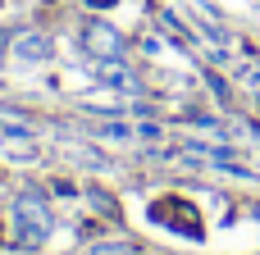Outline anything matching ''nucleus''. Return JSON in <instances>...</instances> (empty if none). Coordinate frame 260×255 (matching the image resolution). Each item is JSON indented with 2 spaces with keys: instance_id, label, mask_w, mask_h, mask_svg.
Returning <instances> with one entry per match:
<instances>
[{
  "instance_id": "6",
  "label": "nucleus",
  "mask_w": 260,
  "mask_h": 255,
  "mask_svg": "<svg viewBox=\"0 0 260 255\" xmlns=\"http://www.w3.org/2000/svg\"><path fill=\"white\" fill-rule=\"evenodd\" d=\"M91 137H96V141H114V146H123V141H133V137H137V123L105 119V123H96V128H91Z\"/></svg>"
},
{
  "instance_id": "10",
  "label": "nucleus",
  "mask_w": 260,
  "mask_h": 255,
  "mask_svg": "<svg viewBox=\"0 0 260 255\" xmlns=\"http://www.w3.org/2000/svg\"><path fill=\"white\" fill-rule=\"evenodd\" d=\"M87 5H96V9H110V5H114V0H87Z\"/></svg>"
},
{
  "instance_id": "8",
  "label": "nucleus",
  "mask_w": 260,
  "mask_h": 255,
  "mask_svg": "<svg viewBox=\"0 0 260 255\" xmlns=\"http://www.w3.org/2000/svg\"><path fill=\"white\" fill-rule=\"evenodd\" d=\"M87 255H142L133 242H119V237H110V242H91V251Z\"/></svg>"
},
{
  "instance_id": "4",
  "label": "nucleus",
  "mask_w": 260,
  "mask_h": 255,
  "mask_svg": "<svg viewBox=\"0 0 260 255\" xmlns=\"http://www.w3.org/2000/svg\"><path fill=\"white\" fill-rule=\"evenodd\" d=\"M96 78H101L105 91H119V96H137V91H142V78H137L123 59H101Z\"/></svg>"
},
{
  "instance_id": "9",
  "label": "nucleus",
  "mask_w": 260,
  "mask_h": 255,
  "mask_svg": "<svg viewBox=\"0 0 260 255\" xmlns=\"http://www.w3.org/2000/svg\"><path fill=\"white\" fill-rule=\"evenodd\" d=\"M137 137H142V141H160L165 128H160V123H137Z\"/></svg>"
},
{
  "instance_id": "7",
  "label": "nucleus",
  "mask_w": 260,
  "mask_h": 255,
  "mask_svg": "<svg viewBox=\"0 0 260 255\" xmlns=\"http://www.w3.org/2000/svg\"><path fill=\"white\" fill-rule=\"evenodd\" d=\"M59 151H64L69 160L87 164V169H101V173H110V169H114V164H110L105 155H96V151H87V146H78V141H59Z\"/></svg>"
},
{
  "instance_id": "2",
  "label": "nucleus",
  "mask_w": 260,
  "mask_h": 255,
  "mask_svg": "<svg viewBox=\"0 0 260 255\" xmlns=\"http://www.w3.org/2000/svg\"><path fill=\"white\" fill-rule=\"evenodd\" d=\"M82 46H87V55L101 64V59H123V50H128V41H123V32L114 27V23H105V18H91L87 27H82Z\"/></svg>"
},
{
  "instance_id": "11",
  "label": "nucleus",
  "mask_w": 260,
  "mask_h": 255,
  "mask_svg": "<svg viewBox=\"0 0 260 255\" xmlns=\"http://www.w3.org/2000/svg\"><path fill=\"white\" fill-rule=\"evenodd\" d=\"M0 46H5V37H0Z\"/></svg>"
},
{
  "instance_id": "3",
  "label": "nucleus",
  "mask_w": 260,
  "mask_h": 255,
  "mask_svg": "<svg viewBox=\"0 0 260 255\" xmlns=\"http://www.w3.org/2000/svg\"><path fill=\"white\" fill-rule=\"evenodd\" d=\"M9 59L14 64H23V68H41V64H50L55 59V41L46 37V32H14L9 37Z\"/></svg>"
},
{
  "instance_id": "1",
  "label": "nucleus",
  "mask_w": 260,
  "mask_h": 255,
  "mask_svg": "<svg viewBox=\"0 0 260 255\" xmlns=\"http://www.w3.org/2000/svg\"><path fill=\"white\" fill-rule=\"evenodd\" d=\"M9 224H14L18 246H41L55 233V219H50V205H46L41 192H18L14 205H9Z\"/></svg>"
},
{
  "instance_id": "5",
  "label": "nucleus",
  "mask_w": 260,
  "mask_h": 255,
  "mask_svg": "<svg viewBox=\"0 0 260 255\" xmlns=\"http://www.w3.org/2000/svg\"><path fill=\"white\" fill-rule=\"evenodd\" d=\"M0 160L32 164V160H37V146H32V137H27V132H9V137H0Z\"/></svg>"
}]
</instances>
